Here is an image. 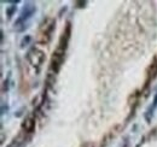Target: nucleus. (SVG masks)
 Masks as SVG:
<instances>
[{"label":"nucleus","mask_w":157,"mask_h":147,"mask_svg":"<svg viewBox=\"0 0 157 147\" xmlns=\"http://www.w3.org/2000/svg\"><path fill=\"white\" fill-rule=\"evenodd\" d=\"M27 60H28V63L30 64L32 68H34L36 71H39V69L42 66V64H44V62H45V53H44L41 50L34 47V48H32V50L28 52V55H27Z\"/></svg>","instance_id":"f03ea898"},{"label":"nucleus","mask_w":157,"mask_h":147,"mask_svg":"<svg viewBox=\"0 0 157 147\" xmlns=\"http://www.w3.org/2000/svg\"><path fill=\"white\" fill-rule=\"evenodd\" d=\"M23 127L25 128V130H27L28 133H30V131H33V129L35 127V123H34V121H33L32 118H28V119L25 121V123L23 124Z\"/></svg>","instance_id":"20e7f679"},{"label":"nucleus","mask_w":157,"mask_h":147,"mask_svg":"<svg viewBox=\"0 0 157 147\" xmlns=\"http://www.w3.org/2000/svg\"><path fill=\"white\" fill-rule=\"evenodd\" d=\"M34 12H35V6L34 5H32V4H27L24 7H23V10H22V12H21V15L18 16V18L17 21L15 22V29L17 30V32H23L24 29H25V24H27V22L29 21V18L34 15Z\"/></svg>","instance_id":"f257e3e1"},{"label":"nucleus","mask_w":157,"mask_h":147,"mask_svg":"<svg viewBox=\"0 0 157 147\" xmlns=\"http://www.w3.org/2000/svg\"><path fill=\"white\" fill-rule=\"evenodd\" d=\"M156 76H157V58H155L154 62H152V64H151V66H150V69H149L147 77H149V80H154Z\"/></svg>","instance_id":"7ed1b4c3"},{"label":"nucleus","mask_w":157,"mask_h":147,"mask_svg":"<svg viewBox=\"0 0 157 147\" xmlns=\"http://www.w3.org/2000/svg\"><path fill=\"white\" fill-rule=\"evenodd\" d=\"M157 106V94H156V96H155V99H154V104H152V107L150 109L151 111H154V109Z\"/></svg>","instance_id":"39448f33"}]
</instances>
